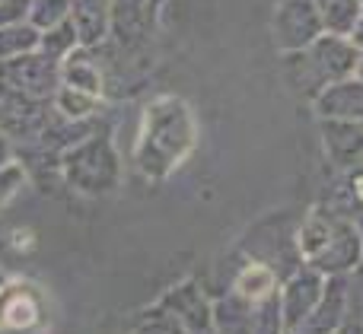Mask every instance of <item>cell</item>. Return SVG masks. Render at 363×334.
<instances>
[{"label":"cell","mask_w":363,"mask_h":334,"mask_svg":"<svg viewBox=\"0 0 363 334\" xmlns=\"http://www.w3.org/2000/svg\"><path fill=\"white\" fill-rule=\"evenodd\" d=\"M38 325V299L29 287H4L0 290V328L29 331Z\"/></svg>","instance_id":"obj_4"},{"label":"cell","mask_w":363,"mask_h":334,"mask_svg":"<svg viewBox=\"0 0 363 334\" xmlns=\"http://www.w3.org/2000/svg\"><path fill=\"white\" fill-rule=\"evenodd\" d=\"M23 182V175H19V169H0V204L6 201V197L16 191V185Z\"/></svg>","instance_id":"obj_6"},{"label":"cell","mask_w":363,"mask_h":334,"mask_svg":"<svg viewBox=\"0 0 363 334\" xmlns=\"http://www.w3.org/2000/svg\"><path fill=\"white\" fill-rule=\"evenodd\" d=\"M322 118L328 121H360L363 125V80H341L315 99Z\"/></svg>","instance_id":"obj_3"},{"label":"cell","mask_w":363,"mask_h":334,"mask_svg":"<svg viewBox=\"0 0 363 334\" xmlns=\"http://www.w3.org/2000/svg\"><path fill=\"white\" fill-rule=\"evenodd\" d=\"M360 4H363V0H360Z\"/></svg>","instance_id":"obj_9"},{"label":"cell","mask_w":363,"mask_h":334,"mask_svg":"<svg viewBox=\"0 0 363 334\" xmlns=\"http://www.w3.org/2000/svg\"><path fill=\"white\" fill-rule=\"evenodd\" d=\"M357 80H363V57H360V64H357Z\"/></svg>","instance_id":"obj_8"},{"label":"cell","mask_w":363,"mask_h":334,"mask_svg":"<svg viewBox=\"0 0 363 334\" xmlns=\"http://www.w3.org/2000/svg\"><path fill=\"white\" fill-rule=\"evenodd\" d=\"M322 35L325 29L313 0H281L274 13V38L284 51H303Z\"/></svg>","instance_id":"obj_2"},{"label":"cell","mask_w":363,"mask_h":334,"mask_svg":"<svg viewBox=\"0 0 363 334\" xmlns=\"http://www.w3.org/2000/svg\"><path fill=\"white\" fill-rule=\"evenodd\" d=\"M313 4H315V10H319L325 35L351 38V32L357 29V23L363 16L360 0H313Z\"/></svg>","instance_id":"obj_5"},{"label":"cell","mask_w":363,"mask_h":334,"mask_svg":"<svg viewBox=\"0 0 363 334\" xmlns=\"http://www.w3.org/2000/svg\"><path fill=\"white\" fill-rule=\"evenodd\" d=\"M357 64H360V51L351 38L322 35L309 48L294 51L287 57V76L300 93L319 99L328 86L351 80V74H357Z\"/></svg>","instance_id":"obj_1"},{"label":"cell","mask_w":363,"mask_h":334,"mask_svg":"<svg viewBox=\"0 0 363 334\" xmlns=\"http://www.w3.org/2000/svg\"><path fill=\"white\" fill-rule=\"evenodd\" d=\"M351 42L357 45V51H363V16H360V23H357V29L351 32Z\"/></svg>","instance_id":"obj_7"}]
</instances>
